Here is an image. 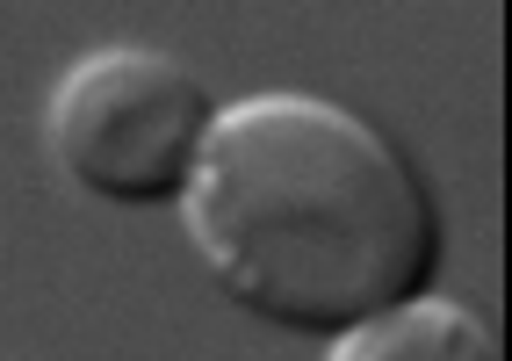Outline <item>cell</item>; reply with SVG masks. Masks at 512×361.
I'll return each mask as SVG.
<instances>
[{
  "mask_svg": "<svg viewBox=\"0 0 512 361\" xmlns=\"http://www.w3.org/2000/svg\"><path fill=\"white\" fill-rule=\"evenodd\" d=\"M210 94L174 51L152 44H94L51 87V159L65 181L109 203H181L195 152L210 138Z\"/></svg>",
  "mask_w": 512,
  "mask_h": 361,
  "instance_id": "2",
  "label": "cell"
},
{
  "mask_svg": "<svg viewBox=\"0 0 512 361\" xmlns=\"http://www.w3.org/2000/svg\"><path fill=\"white\" fill-rule=\"evenodd\" d=\"M498 361V333L476 325L469 311L440 304V297H404L375 318H354L332 333V361Z\"/></svg>",
  "mask_w": 512,
  "mask_h": 361,
  "instance_id": "3",
  "label": "cell"
},
{
  "mask_svg": "<svg viewBox=\"0 0 512 361\" xmlns=\"http://www.w3.org/2000/svg\"><path fill=\"white\" fill-rule=\"evenodd\" d=\"M181 217L231 304L311 340L426 297L440 268V210L412 152L296 87L246 94L210 123Z\"/></svg>",
  "mask_w": 512,
  "mask_h": 361,
  "instance_id": "1",
  "label": "cell"
}]
</instances>
